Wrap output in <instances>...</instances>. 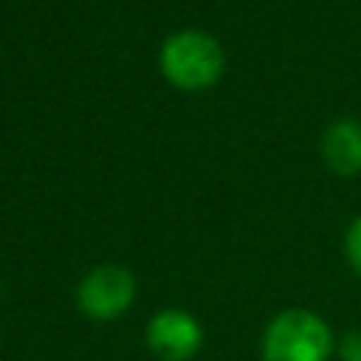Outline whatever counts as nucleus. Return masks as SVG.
<instances>
[{
  "mask_svg": "<svg viewBox=\"0 0 361 361\" xmlns=\"http://www.w3.org/2000/svg\"><path fill=\"white\" fill-rule=\"evenodd\" d=\"M319 152L330 172L341 178L358 175L361 172V121L344 116L327 124L319 141Z\"/></svg>",
  "mask_w": 361,
  "mask_h": 361,
  "instance_id": "nucleus-5",
  "label": "nucleus"
},
{
  "mask_svg": "<svg viewBox=\"0 0 361 361\" xmlns=\"http://www.w3.org/2000/svg\"><path fill=\"white\" fill-rule=\"evenodd\" d=\"M259 350L265 361H327L336 344L319 313L288 307L265 324Z\"/></svg>",
  "mask_w": 361,
  "mask_h": 361,
  "instance_id": "nucleus-2",
  "label": "nucleus"
},
{
  "mask_svg": "<svg viewBox=\"0 0 361 361\" xmlns=\"http://www.w3.org/2000/svg\"><path fill=\"white\" fill-rule=\"evenodd\" d=\"M344 259L350 262V268L361 276V214L347 226L344 231Z\"/></svg>",
  "mask_w": 361,
  "mask_h": 361,
  "instance_id": "nucleus-6",
  "label": "nucleus"
},
{
  "mask_svg": "<svg viewBox=\"0 0 361 361\" xmlns=\"http://www.w3.org/2000/svg\"><path fill=\"white\" fill-rule=\"evenodd\" d=\"M135 302V276L130 268L104 262L87 271L76 285V307L93 322H110Z\"/></svg>",
  "mask_w": 361,
  "mask_h": 361,
  "instance_id": "nucleus-3",
  "label": "nucleus"
},
{
  "mask_svg": "<svg viewBox=\"0 0 361 361\" xmlns=\"http://www.w3.org/2000/svg\"><path fill=\"white\" fill-rule=\"evenodd\" d=\"M147 347L161 361H189L203 347V327L192 313L164 307L147 324Z\"/></svg>",
  "mask_w": 361,
  "mask_h": 361,
  "instance_id": "nucleus-4",
  "label": "nucleus"
},
{
  "mask_svg": "<svg viewBox=\"0 0 361 361\" xmlns=\"http://www.w3.org/2000/svg\"><path fill=\"white\" fill-rule=\"evenodd\" d=\"M336 353L341 361H361V330H350L336 344Z\"/></svg>",
  "mask_w": 361,
  "mask_h": 361,
  "instance_id": "nucleus-7",
  "label": "nucleus"
},
{
  "mask_svg": "<svg viewBox=\"0 0 361 361\" xmlns=\"http://www.w3.org/2000/svg\"><path fill=\"white\" fill-rule=\"evenodd\" d=\"M158 68L172 87L195 93L220 82L226 71V54L209 31L180 28L164 39L158 51Z\"/></svg>",
  "mask_w": 361,
  "mask_h": 361,
  "instance_id": "nucleus-1",
  "label": "nucleus"
}]
</instances>
